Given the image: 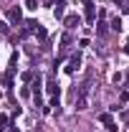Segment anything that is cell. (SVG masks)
Returning a JSON list of instances; mask_svg holds the SVG:
<instances>
[{"mask_svg": "<svg viewBox=\"0 0 129 132\" xmlns=\"http://www.w3.org/2000/svg\"><path fill=\"white\" fill-rule=\"evenodd\" d=\"M71 41H73V38H71V33H66L63 38H61V43H63V46H71Z\"/></svg>", "mask_w": 129, "mask_h": 132, "instance_id": "5bb4252c", "label": "cell"}, {"mask_svg": "<svg viewBox=\"0 0 129 132\" xmlns=\"http://www.w3.org/2000/svg\"><path fill=\"white\" fill-rule=\"evenodd\" d=\"M53 15L63 18V0H56V8H53Z\"/></svg>", "mask_w": 129, "mask_h": 132, "instance_id": "52a82bcc", "label": "cell"}, {"mask_svg": "<svg viewBox=\"0 0 129 132\" xmlns=\"http://www.w3.org/2000/svg\"><path fill=\"white\" fill-rule=\"evenodd\" d=\"M8 20H10V23H13V26H20V20H23V10H20V8H10V10H8Z\"/></svg>", "mask_w": 129, "mask_h": 132, "instance_id": "7a4b0ae2", "label": "cell"}, {"mask_svg": "<svg viewBox=\"0 0 129 132\" xmlns=\"http://www.w3.org/2000/svg\"><path fill=\"white\" fill-rule=\"evenodd\" d=\"M127 102H129V94H127V92H122V97H119V104H127Z\"/></svg>", "mask_w": 129, "mask_h": 132, "instance_id": "2e32d148", "label": "cell"}, {"mask_svg": "<svg viewBox=\"0 0 129 132\" xmlns=\"http://www.w3.org/2000/svg\"><path fill=\"white\" fill-rule=\"evenodd\" d=\"M96 31H99V36H106V23H104V20L99 23V28H96Z\"/></svg>", "mask_w": 129, "mask_h": 132, "instance_id": "4fadbf2b", "label": "cell"}, {"mask_svg": "<svg viewBox=\"0 0 129 132\" xmlns=\"http://www.w3.org/2000/svg\"><path fill=\"white\" fill-rule=\"evenodd\" d=\"M5 125H8V117H5V114H0V132L5 130Z\"/></svg>", "mask_w": 129, "mask_h": 132, "instance_id": "9a60e30c", "label": "cell"}, {"mask_svg": "<svg viewBox=\"0 0 129 132\" xmlns=\"http://www.w3.org/2000/svg\"><path fill=\"white\" fill-rule=\"evenodd\" d=\"M99 119H101V122H104L106 127H109V125H114V119H112V114H109V112H104V114H99Z\"/></svg>", "mask_w": 129, "mask_h": 132, "instance_id": "9c48e42d", "label": "cell"}, {"mask_svg": "<svg viewBox=\"0 0 129 132\" xmlns=\"http://www.w3.org/2000/svg\"><path fill=\"white\" fill-rule=\"evenodd\" d=\"M94 18H96V5H94L91 0H86V20L94 23Z\"/></svg>", "mask_w": 129, "mask_h": 132, "instance_id": "5b68a950", "label": "cell"}, {"mask_svg": "<svg viewBox=\"0 0 129 132\" xmlns=\"http://www.w3.org/2000/svg\"><path fill=\"white\" fill-rule=\"evenodd\" d=\"M46 89H48L51 97H58L61 89H58V84H56V76H53V74H48V79H46Z\"/></svg>", "mask_w": 129, "mask_h": 132, "instance_id": "3957f363", "label": "cell"}, {"mask_svg": "<svg viewBox=\"0 0 129 132\" xmlns=\"http://www.w3.org/2000/svg\"><path fill=\"white\" fill-rule=\"evenodd\" d=\"M35 33H38V38H41V41H46V28H43L41 23H38V28H35Z\"/></svg>", "mask_w": 129, "mask_h": 132, "instance_id": "30bf717a", "label": "cell"}, {"mask_svg": "<svg viewBox=\"0 0 129 132\" xmlns=\"http://www.w3.org/2000/svg\"><path fill=\"white\" fill-rule=\"evenodd\" d=\"M86 94H89V81L81 84V89H79V99H76V109H86Z\"/></svg>", "mask_w": 129, "mask_h": 132, "instance_id": "6da1fadb", "label": "cell"}, {"mask_svg": "<svg viewBox=\"0 0 129 132\" xmlns=\"http://www.w3.org/2000/svg\"><path fill=\"white\" fill-rule=\"evenodd\" d=\"M66 26H68V28H76V26H81V18L79 15H68L66 18Z\"/></svg>", "mask_w": 129, "mask_h": 132, "instance_id": "8992f818", "label": "cell"}, {"mask_svg": "<svg viewBox=\"0 0 129 132\" xmlns=\"http://www.w3.org/2000/svg\"><path fill=\"white\" fill-rule=\"evenodd\" d=\"M0 81H3V86H10V84H13V69H10V71H5Z\"/></svg>", "mask_w": 129, "mask_h": 132, "instance_id": "ba28073f", "label": "cell"}, {"mask_svg": "<svg viewBox=\"0 0 129 132\" xmlns=\"http://www.w3.org/2000/svg\"><path fill=\"white\" fill-rule=\"evenodd\" d=\"M112 28H114L116 33L122 31V20H119V18H112Z\"/></svg>", "mask_w": 129, "mask_h": 132, "instance_id": "8fae6325", "label": "cell"}, {"mask_svg": "<svg viewBox=\"0 0 129 132\" xmlns=\"http://www.w3.org/2000/svg\"><path fill=\"white\" fill-rule=\"evenodd\" d=\"M79 66H81V53H76V56H71V61H68V66H66V74H73Z\"/></svg>", "mask_w": 129, "mask_h": 132, "instance_id": "277c9868", "label": "cell"}, {"mask_svg": "<svg viewBox=\"0 0 129 132\" xmlns=\"http://www.w3.org/2000/svg\"><path fill=\"white\" fill-rule=\"evenodd\" d=\"M0 33H8V26H5L3 20H0Z\"/></svg>", "mask_w": 129, "mask_h": 132, "instance_id": "e0dca14e", "label": "cell"}, {"mask_svg": "<svg viewBox=\"0 0 129 132\" xmlns=\"http://www.w3.org/2000/svg\"><path fill=\"white\" fill-rule=\"evenodd\" d=\"M25 8H28V10H35V8H38V0H25Z\"/></svg>", "mask_w": 129, "mask_h": 132, "instance_id": "7c38bea8", "label": "cell"}]
</instances>
